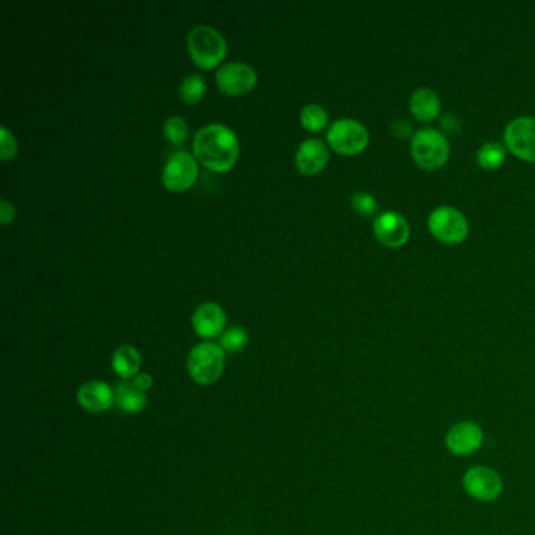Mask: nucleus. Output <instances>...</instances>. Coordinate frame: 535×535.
<instances>
[{
  "mask_svg": "<svg viewBox=\"0 0 535 535\" xmlns=\"http://www.w3.org/2000/svg\"><path fill=\"white\" fill-rule=\"evenodd\" d=\"M191 148L198 162L217 173L230 172L241 154L236 132L222 123H210L198 129Z\"/></svg>",
  "mask_w": 535,
  "mask_h": 535,
  "instance_id": "1",
  "label": "nucleus"
},
{
  "mask_svg": "<svg viewBox=\"0 0 535 535\" xmlns=\"http://www.w3.org/2000/svg\"><path fill=\"white\" fill-rule=\"evenodd\" d=\"M187 51L197 66L203 70H212L224 62L228 45L217 29L197 26L187 35Z\"/></svg>",
  "mask_w": 535,
  "mask_h": 535,
  "instance_id": "2",
  "label": "nucleus"
},
{
  "mask_svg": "<svg viewBox=\"0 0 535 535\" xmlns=\"http://www.w3.org/2000/svg\"><path fill=\"white\" fill-rule=\"evenodd\" d=\"M225 361V351L220 344L200 343L189 353L187 370L193 382L209 386L224 374Z\"/></svg>",
  "mask_w": 535,
  "mask_h": 535,
  "instance_id": "3",
  "label": "nucleus"
},
{
  "mask_svg": "<svg viewBox=\"0 0 535 535\" xmlns=\"http://www.w3.org/2000/svg\"><path fill=\"white\" fill-rule=\"evenodd\" d=\"M413 159L424 170H437L446 164L449 141L437 129H420L412 141Z\"/></svg>",
  "mask_w": 535,
  "mask_h": 535,
  "instance_id": "4",
  "label": "nucleus"
},
{
  "mask_svg": "<svg viewBox=\"0 0 535 535\" xmlns=\"http://www.w3.org/2000/svg\"><path fill=\"white\" fill-rule=\"evenodd\" d=\"M327 141L333 148V151L344 156H353L361 153L369 143V132L363 123L341 118L333 123L327 132Z\"/></svg>",
  "mask_w": 535,
  "mask_h": 535,
  "instance_id": "5",
  "label": "nucleus"
},
{
  "mask_svg": "<svg viewBox=\"0 0 535 535\" xmlns=\"http://www.w3.org/2000/svg\"><path fill=\"white\" fill-rule=\"evenodd\" d=\"M429 230L440 242L455 245L465 241L470 226L459 209L453 206H440L429 217Z\"/></svg>",
  "mask_w": 535,
  "mask_h": 535,
  "instance_id": "6",
  "label": "nucleus"
},
{
  "mask_svg": "<svg viewBox=\"0 0 535 535\" xmlns=\"http://www.w3.org/2000/svg\"><path fill=\"white\" fill-rule=\"evenodd\" d=\"M198 178V162L189 151H176L166 159L162 183L170 191H189Z\"/></svg>",
  "mask_w": 535,
  "mask_h": 535,
  "instance_id": "7",
  "label": "nucleus"
},
{
  "mask_svg": "<svg viewBox=\"0 0 535 535\" xmlns=\"http://www.w3.org/2000/svg\"><path fill=\"white\" fill-rule=\"evenodd\" d=\"M463 488L472 499L491 503L503 493V479L493 468L472 466L463 476Z\"/></svg>",
  "mask_w": 535,
  "mask_h": 535,
  "instance_id": "8",
  "label": "nucleus"
},
{
  "mask_svg": "<svg viewBox=\"0 0 535 535\" xmlns=\"http://www.w3.org/2000/svg\"><path fill=\"white\" fill-rule=\"evenodd\" d=\"M505 147L520 159L535 162V118L520 116L507 124L504 132Z\"/></svg>",
  "mask_w": 535,
  "mask_h": 535,
  "instance_id": "9",
  "label": "nucleus"
},
{
  "mask_svg": "<svg viewBox=\"0 0 535 535\" xmlns=\"http://www.w3.org/2000/svg\"><path fill=\"white\" fill-rule=\"evenodd\" d=\"M216 82L225 95L237 96L249 93L258 83V74L250 64L231 62L220 66L216 74Z\"/></svg>",
  "mask_w": 535,
  "mask_h": 535,
  "instance_id": "10",
  "label": "nucleus"
},
{
  "mask_svg": "<svg viewBox=\"0 0 535 535\" xmlns=\"http://www.w3.org/2000/svg\"><path fill=\"white\" fill-rule=\"evenodd\" d=\"M445 443L453 455L466 457L480 449L484 443V430L472 420H462L447 430Z\"/></svg>",
  "mask_w": 535,
  "mask_h": 535,
  "instance_id": "11",
  "label": "nucleus"
},
{
  "mask_svg": "<svg viewBox=\"0 0 535 535\" xmlns=\"http://www.w3.org/2000/svg\"><path fill=\"white\" fill-rule=\"evenodd\" d=\"M376 237L389 249H397L407 242L410 237V226L403 216L395 210H386L377 216L374 220Z\"/></svg>",
  "mask_w": 535,
  "mask_h": 535,
  "instance_id": "12",
  "label": "nucleus"
},
{
  "mask_svg": "<svg viewBox=\"0 0 535 535\" xmlns=\"http://www.w3.org/2000/svg\"><path fill=\"white\" fill-rule=\"evenodd\" d=\"M191 326L200 338H217L226 330V312L216 301H206L193 312Z\"/></svg>",
  "mask_w": 535,
  "mask_h": 535,
  "instance_id": "13",
  "label": "nucleus"
},
{
  "mask_svg": "<svg viewBox=\"0 0 535 535\" xmlns=\"http://www.w3.org/2000/svg\"><path fill=\"white\" fill-rule=\"evenodd\" d=\"M77 402L85 412L104 413L115 403V389L102 380H89L77 391Z\"/></svg>",
  "mask_w": 535,
  "mask_h": 535,
  "instance_id": "14",
  "label": "nucleus"
},
{
  "mask_svg": "<svg viewBox=\"0 0 535 535\" xmlns=\"http://www.w3.org/2000/svg\"><path fill=\"white\" fill-rule=\"evenodd\" d=\"M330 151L326 143L318 139H306L300 143L295 153V166L303 174H316L326 168Z\"/></svg>",
  "mask_w": 535,
  "mask_h": 535,
  "instance_id": "15",
  "label": "nucleus"
},
{
  "mask_svg": "<svg viewBox=\"0 0 535 535\" xmlns=\"http://www.w3.org/2000/svg\"><path fill=\"white\" fill-rule=\"evenodd\" d=\"M410 110L416 120L432 122L441 110V102L434 89H418L410 98Z\"/></svg>",
  "mask_w": 535,
  "mask_h": 535,
  "instance_id": "16",
  "label": "nucleus"
},
{
  "mask_svg": "<svg viewBox=\"0 0 535 535\" xmlns=\"http://www.w3.org/2000/svg\"><path fill=\"white\" fill-rule=\"evenodd\" d=\"M148 397L145 391L137 388L134 383L120 382L115 386V405L126 414H137L147 408Z\"/></svg>",
  "mask_w": 535,
  "mask_h": 535,
  "instance_id": "17",
  "label": "nucleus"
},
{
  "mask_svg": "<svg viewBox=\"0 0 535 535\" xmlns=\"http://www.w3.org/2000/svg\"><path fill=\"white\" fill-rule=\"evenodd\" d=\"M112 368L124 380L132 377L135 378L141 368L140 352L137 351L134 345L123 344L116 347L112 353Z\"/></svg>",
  "mask_w": 535,
  "mask_h": 535,
  "instance_id": "18",
  "label": "nucleus"
},
{
  "mask_svg": "<svg viewBox=\"0 0 535 535\" xmlns=\"http://www.w3.org/2000/svg\"><path fill=\"white\" fill-rule=\"evenodd\" d=\"M505 156H507V151L501 143L488 141L479 148L478 164L485 170H497L503 166Z\"/></svg>",
  "mask_w": 535,
  "mask_h": 535,
  "instance_id": "19",
  "label": "nucleus"
},
{
  "mask_svg": "<svg viewBox=\"0 0 535 535\" xmlns=\"http://www.w3.org/2000/svg\"><path fill=\"white\" fill-rule=\"evenodd\" d=\"M206 95V79L201 74H191L184 77L179 85V96L185 104H197Z\"/></svg>",
  "mask_w": 535,
  "mask_h": 535,
  "instance_id": "20",
  "label": "nucleus"
},
{
  "mask_svg": "<svg viewBox=\"0 0 535 535\" xmlns=\"http://www.w3.org/2000/svg\"><path fill=\"white\" fill-rule=\"evenodd\" d=\"M300 123L308 131L318 132L328 124V114L318 104H308L303 109L300 110Z\"/></svg>",
  "mask_w": 535,
  "mask_h": 535,
  "instance_id": "21",
  "label": "nucleus"
},
{
  "mask_svg": "<svg viewBox=\"0 0 535 535\" xmlns=\"http://www.w3.org/2000/svg\"><path fill=\"white\" fill-rule=\"evenodd\" d=\"M249 341V332L243 327L233 326L226 328L220 336V347L224 349L225 353H237L247 347Z\"/></svg>",
  "mask_w": 535,
  "mask_h": 535,
  "instance_id": "22",
  "label": "nucleus"
},
{
  "mask_svg": "<svg viewBox=\"0 0 535 535\" xmlns=\"http://www.w3.org/2000/svg\"><path fill=\"white\" fill-rule=\"evenodd\" d=\"M164 134L168 141H172L174 145H183L189 134V124L183 116H170L164 123Z\"/></svg>",
  "mask_w": 535,
  "mask_h": 535,
  "instance_id": "23",
  "label": "nucleus"
},
{
  "mask_svg": "<svg viewBox=\"0 0 535 535\" xmlns=\"http://www.w3.org/2000/svg\"><path fill=\"white\" fill-rule=\"evenodd\" d=\"M352 208L360 216L370 217L377 212L376 198L372 197L368 191H358L352 197Z\"/></svg>",
  "mask_w": 535,
  "mask_h": 535,
  "instance_id": "24",
  "label": "nucleus"
},
{
  "mask_svg": "<svg viewBox=\"0 0 535 535\" xmlns=\"http://www.w3.org/2000/svg\"><path fill=\"white\" fill-rule=\"evenodd\" d=\"M18 154V141L14 135L8 131L7 126H2V135H0V157L4 162L13 159Z\"/></svg>",
  "mask_w": 535,
  "mask_h": 535,
  "instance_id": "25",
  "label": "nucleus"
},
{
  "mask_svg": "<svg viewBox=\"0 0 535 535\" xmlns=\"http://www.w3.org/2000/svg\"><path fill=\"white\" fill-rule=\"evenodd\" d=\"M16 217V209H14L13 203H10L7 198L2 200L0 203V218H2V225L7 226L8 224L13 222Z\"/></svg>",
  "mask_w": 535,
  "mask_h": 535,
  "instance_id": "26",
  "label": "nucleus"
},
{
  "mask_svg": "<svg viewBox=\"0 0 535 535\" xmlns=\"http://www.w3.org/2000/svg\"><path fill=\"white\" fill-rule=\"evenodd\" d=\"M132 383H134L137 388L147 393L148 389L153 386V376H151V374H148V372H140L139 376L135 377L134 380H132Z\"/></svg>",
  "mask_w": 535,
  "mask_h": 535,
  "instance_id": "27",
  "label": "nucleus"
},
{
  "mask_svg": "<svg viewBox=\"0 0 535 535\" xmlns=\"http://www.w3.org/2000/svg\"><path fill=\"white\" fill-rule=\"evenodd\" d=\"M393 131H395V134L397 135V137L405 139V137L410 134V131H412V124L403 122V120H399V122H395V124H393Z\"/></svg>",
  "mask_w": 535,
  "mask_h": 535,
  "instance_id": "28",
  "label": "nucleus"
}]
</instances>
